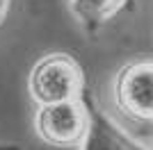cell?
<instances>
[{
    "label": "cell",
    "mask_w": 153,
    "mask_h": 150,
    "mask_svg": "<svg viewBox=\"0 0 153 150\" xmlns=\"http://www.w3.org/2000/svg\"><path fill=\"white\" fill-rule=\"evenodd\" d=\"M85 89V68L71 52H46L34 62L27 75V93L37 107L76 100L82 96Z\"/></svg>",
    "instance_id": "1"
},
{
    "label": "cell",
    "mask_w": 153,
    "mask_h": 150,
    "mask_svg": "<svg viewBox=\"0 0 153 150\" xmlns=\"http://www.w3.org/2000/svg\"><path fill=\"white\" fill-rule=\"evenodd\" d=\"M130 2L133 0H69V7L85 34L96 37L117 14L130 7Z\"/></svg>",
    "instance_id": "5"
},
{
    "label": "cell",
    "mask_w": 153,
    "mask_h": 150,
    "mask_svg": "<svg viewBox=\"0 0 153 150\" xmlns=\"http://www.w3.org/2000/svg\"><path fill=\"white\" fill-rule=\"evenodd\" d=\"M89 125V114L82 96L53 105H39L34 114V132L46 146L80 148Z\"/></svg>",
    "instance_id": "2"
},
{
    "label": "cell",
    "mask_w": 153,
    "mask_h": 150,
    "mask_svg": "<svg viewBox=\"0 0 153 150\" xmlns=\"http://www.w3.org/2000/svg\"><path fill=\"white\" fill-rule=\"evenodd\" d=\"M82 102L89 114V125H87V134L80 143V150H149L142 143H137L135 139H130L103 112L101 102L96 100L89 87L82 91Z\"/></svg>",
    "instance_id": "4"
},
{
    "label": "cell",
    "mask_w": 153,
    "mask_h": 150,
    "mask_svg": "<svg viewBox=\"0 0 153 150\" xmlns=\"http://www.w3.org/2000/svg\"><path fill=\"white\" fill-rule=\"evenodd\" d=\"M9 2H12V0H0V25L5 23V16H7V12H9Z\"/></svg>",
    "instance_id": "6"
},
{
    "label": "cell",
    "mask_w": 153,
    "mask_h": 150,
    "mask_svg": "<svg viewBox=\"0 0 153 150\" xmlns=\"http://www.w3.org/2000/svg\"><path fill=\"white\" fill-rule=\"evenodd\" d=\"M114 102L119 112L135 123L153 118V62L140 57L119 68L114 77Z\"/></svg>",
    "instance_id": "3"
}]
</instances>
